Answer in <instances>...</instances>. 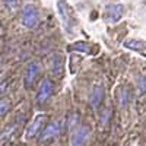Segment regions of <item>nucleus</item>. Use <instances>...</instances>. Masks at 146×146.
Here are the masks:
<instances>
[{"instance_id":"obj_1","label":"nucleus","mask_w":146,"mask_h":146,"mask_svg":"<svg viewBox=\"0 0 146 146\" xmlns=\"http://www.w3.org/2000/svg\"><path fill=\"white\" fill-rule=\"evenodd\" d=\"M64 129H66L64 120L51 121V123L45 124V127L42 129V131H41V140L42 142H47V140L56 139V137H58L64 131Z\"/></svg>"},{"instance_id":"obj_2","label":"nucleus","mask_w":146,"mask_h":146,"mask_svg":"<svg viewBox=\"0 0 146 146\" xmlns=\"http://www.w3.org/2000/svg\"><path fill=\"white\" fill-rule=\"evenodd\" d=\"M92 136V130L88 124L79 126L72 136V146H86Z\"/></svg>"},{"instance_id":"obj_3","label":"nucleus","mask_w":146,"mask_h":146,"mask_svg":"<svg viewBox=\"0 0 146 146\" xmlns=\"http://www.w3.org/2000/svg\"><path fill=\"white\" fill-rule=\"evenodd\" d=\"M47 120H48V117H47L45 114L36 115V117L34 118V121H32V123L28 126V129H27V133H25L27 139H34V137L38 136L40 133L42 131V129L45 127Z\"/></svg>"},{"instance_id":"obj_4","label":"nucleus","mask_w":146,"mask_h":146,"mask_svg":"<svg viewBox=\"0 0 146 146\" xmlns=\"http://www.w3.org/2000/svg\"><path fill=\"white\" fill-rule=\"evenodd\" d=\"M22 23L27 28H34L38 23V10L34 5H27L22 10Z\"/></svg>"},{"instance_id":"obj_5","label":"nucleus","mask_w":146,"mask_h":146,"mask_svg":"<svg viewBox=\"0 0 146 146\" xmlns=\"http://www.w3.org/2000/svg\"><path fill=\"white\" fill-rule=\"evenodd\" d=\"M54 92V83L51 79H44L41 86H40V91L36 94V102L38 104H44L45 101H48L51 98V95Z\"/></svg>"},{"instance_id":"obj_6","label":"nucleus","mask_w":146,"mask_h":146,"mask_svg":"<svg viewBox=\"0 0 146 146\" xmlns=\"http://www.w3.org/2000/svg\"><path fill=\"white\" fill-rule=\"evenodd\" d=\"M40 73H41V64L38 62H31L28 64L27 73H25V88L27 89H31L34 86V83Z\"/></svg>"},{"instance_id":"obj_7","label":"nucleus","mask_w":146,"mask_h":146,"mask_svg":"<svg viewBox=\"0 0 146 146\" xmlns=\"http://www.w3.org/2000/svg\"><path fill=\"white\" fill-rule=\"evenodd\" d=\"M124 12V6L120 3H114V5H108L107 10H105V21L110 23H115L120 21V18L123 16Z\"/></svg>"},{"instance_id":"obj_8","label":"nucleus","mask_w":146,"mask_h":146,"mask_svg":"<svg viewBox=\"0 0 146 146\" xmlns=\"http://www.w3.org/2000/svg\"><path fill=\"white\" fill-rule=\"evenodd\" d=\"M57 7H58V15H60V19H62L64 28L70 29L73 21H72V13H70V9H69L67 3L64 2V0H58Z\"/></svg>"},{"instance_id":"obj_9","label":"nucleus","mask_w":146,"mask_h":146,"mask_svg":"<svg viewBox=\"0 0 146 146\" xmlns=\"http://www.w3.org/2000/svg\"><path fill=\"white\" fill-rule=\"evenodd\" d=\"M104 96H105V91H104V88L102 86H95L94 89H92V92H91V95H89V104H91V107L92 108H100L101 107V104H102V101H104Z\"/></svg>"},{"instance_id":"obj_10","label":"nucleus","mask_w":146,"mask_h":146,"mask_svg":"<svg viewBox=\"0 0 146 146\" xmlns=\"http://www.w3.org/2000/svg\"><path fill=\"white\" fill-rule=\"evenodd\" d=\"M50 70L54 76L63 75V57L60 54H53V57L50 58Z\"/></svg>"},{"instance_id":"obj_11","label":"nucleus","mask_w":146,"mask_h":146,"mask_svg":"<svg viewBox=\"0 0 146 146\" xmlns=\"http://www.w3.org/2000/svg\"><path fill=\"white\" fill-rule=\"evenodd\" d=\"M131 101V91L129 88H121L118 92V105L120 108H126Z\"/></svg>"},{"instance_id":"obj_12","label":"nucleus","mask_w":146,"mask_h":146,"mask_svg":"<svg viewBox=\"0 0 146 146\" xmlns=\"http://www.w3.org/2000/svg\"><path fill=\"white\" fill-rule=\"evenodd\" d=\"M18 129H19V124L18 123H15V124H9L6 129H5V131L0 135V142H6V140H9V139H12L15 136V133L18 131Z\"/></svg>"},{"instance_id":"obj_13","label":"nucleus","mask_w":146,"mask_h":146,"mask_svg":"<svg viewBox=\"0 0 146 146\" xmlns=\"http://www.w3.org/2000/svg\"><path fill=\"white\" fill-rule=\"evenodd\" d=\"M70 50H75V51H80V53H85V54H91L92 50H91V44L85 42V41H79V42H75Z\"/></svg>"},{"instance_id":"obj_14","label":"nucleus","mask_w":146,"mask_h":146,"mask_svg":"<svg viewBox=\"0 0 146 146\" xmlns=\"http://www.w3.org/2000/svg\"><path fill=\"white\" fill-rule=\"evenodd\" d=\"M127 48H133V50H139V51H142V50H145V42L143 41H137V40H130V41H126V44H124Z\"/></svg>"},{"instance_id":"obj_15","label":"nucleus","mask_w":146,"mask_h":146,"mask_svg":"<svg viewBox=\"0 0 146 146\" xmlns=\"http://www.w3.org/2000/svg\"><path fill=\"white\" fill-rule=\"evenodd\" d=\"M78 121H79V114H70L67 117V120H64V124H66V129H73V127H76L78 124Z\"/></svg>"},{"instance_id":"obj_16","label":"nucleus","mask_w":146,"mask_h":146,"mask_svg":"<svg viewBox=\"0 0 146 146\" xmlns=\"http://www.w3.org/2000/svg\"><path fill=\"white\" fill-rule=\"evenodd\" d=\"M111 115H113V108H111V107L105 108L104 113H102V115H101V124H102V126H108L110 120H111Z\"/></svg>"},{"instance_id":"obj_17","label":"nucleus","mask_w":146,"mask_h":146,"mask_svg":"<svg viewBox=\"0 0 146 146\" xmlns=\"http://www.w3.org/2000/svg\"><path fill=\"white\" fill-rule=\"evenodd\" d=\"M3 5L10 10V12H16L21 7V0H3Z\"/></svg>"},{"instance_id":"obj_18","label":"nucleus","mask_w":146,"mask_h":146,"mask_svg":"<svg viewBox=\"0 0 146 146\" xmlns=\"http://www.w3.org/2000/svg\"><path fill=\"white\" fill-rule=\"evenodd\" d=\"M9 110H10V102H9V101L0 102V117H3L5 114H7Z\"/></svg>"},{"instance_id":"obj_19","label":"nucleus","mask_w":146,"mask_h":146,"mask_svg":"<svg viewBox=\"0 0 146 146\" xmlns=\"http://www.w3.org/2000/svg\"><path fill=\"white\" fill-rule=\"evenodd\" d=\"M139 92L140 94H145V76H142L139 79Z\"/></svg>"},{"instance_id":"obj_20","label":"nucleus","mask_w":146,"mask_h":146,"mask_svg":"<svg viewBox=\"0 0 146 146\" xmlns=\"http://www.w3.org/2000/svg\"><path fill=\"white\" fill-rule=\"evenodd\" d=\"M7 88V83H0V94L5 92V89Z\"/></svg>"},{"instance_id":"obj_21","label":"nucleus","mask_w":146,"mask_h":146,"mask_svg":"<svg viewBox=\"0 0 146 146\" xmlns=\"http://www.w3.org/2000/svg\"><path fill=\"white\" fill-rule=\"evenodd\" d=\"M5 146H10V145H5Z\"/></svg>"}]
</instances>
